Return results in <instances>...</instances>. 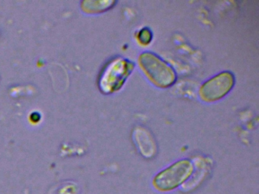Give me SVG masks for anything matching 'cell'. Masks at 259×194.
<instances>
[{
  "label": "cell",
  "mask_w": 259,
  "mask_h": 194,
  "mask_svg": "<svg viewBox=\"0 0 259 194\" xmlns=\"http://www.w3.org/2000/svg\"><path fill=\"white\" fill-rule=\"evenodd\" d=\"M195 167L192 161L182 159L157 173L152 180V186L160 192H169L178 189L192 177Z\"/></svg>",
  "instance_id": "1"
},
{
  "label": "cell",
  "mask_w": 259,
  "mask_h": 194,
  "mask_svg": "<svg viewBox=\"0 0 259 194\" xmlns=\"http://www.w3.org/2000/svg\"><path fill=\"white\" fill-rule=\"evenodd\" d=\"M139 63L145 75L158 87H169L177 80L172 67L154 53L144 52L139 56Z\"/></svg>",
  "instance_id": "2"
},
{
  "label": "cell",
  "mask_w": 259,
  "mask_h": 194,
  "mask_svg": "<svg viewBox=\"0 0 259 194\" xmlns=\"http://www.w3.org/2000/svg\"><path fill=\"white\" fill-rule=\"evenodd\" d=\"M134 68V64L123 58L112 59L104 67L99 77V87L106 94L119 90Z\"/></svg>",
  "instance_id": "3"
},
{
  "label": "cell",
  "mask_w": 259,
  "mask_h": 194,
  "mask_svg": "<svg viewBox=\"0 0 259 194\" xmlns=\"http://www.w3.org/2000/svg\"><path fill=\"white\" fill-rule=\"evenodd\" d=\"M235 77L230 71H223L201 85L199 96L207 103H213L224 98L233 89Z\"/></svg>",
  "instance_id": "4"
},
{
  "label": "cell",
  "mask_w": 259,
  "mask_h": 194,
  "mask_svg": "<svg viewBox=\"0 0 259 194\" xmlns=\"http://www.w3.org/2000/svg\"><path fill=\"white\" fill-rule=\"evenodd\" d=\"M133 139L143 156L148 157L155 151V141L151 133L145 127H136L133 130Z\"/></svg>",
  "instance_id": "5"
},
{
  "label": "cell",
  "mask_w": 259,
  "mask_h": 194,
  "mask_svg": "<svg viewBox=\"0 0 259 194\" xmlns=\"http://www.w3.org/2000/svg\"><path fill=\"white\" fill-rule=\"evenodd\" d=\"M114 3L115 2L113 1L84 2L82 8L86 12H89V13H95L113 7Z\"/></svg>",
  "instance_id": "6"
},
{
  "label": "cell",
  "mask_w": 259,
  "mask_h": 194,
  "mask_svg": "<svg viewBox=\"0 0 259 194\" xmlns=\"http://www.w3.org/2000/svg\"><path fill=\"white\" fill-rule=\"evenodd\" d=\"M137 38L142 45H148L152 39V33L148 28H142L138 33Z\"/></svg>",
  "instance_id": "7"
}]
</instances>
